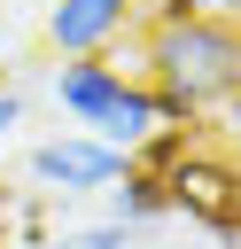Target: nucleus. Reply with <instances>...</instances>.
I'll return each mask as SVG.
<instances>
[{
	"label": "nucleus",
	"mask_w": 241,
	"mask_h": 249,
	"mask_svg": "<svg viewBox=\"0 0 241 249\" xmlns=\"http://www.w3.org/2000/svg\"><path fill=\"white\" fill-rule=\"evenodd\" d=\"M148 93L163 124H194L241 93V16H148Z\"/></svg>",
	"instance_id": "obj_1"
},
{
	"label": "nucleus",
	"mask_w": 241,
	"mask_h": 249,
	"mask_svg": "<svg viewBox=\"0 0 241 249\" xmlns=\"http://www.w3.org/2000/svg\"><path fill=\"white\" fill-rule=\"evenodd\" d=\"M54 109H70L78 117V132H93L101 148H117L124 163L163 132V109H155V93H148V78H124V70H109L101 54H78V62H54Z\"/></svg>",
	"instance_id": "obj_2"
},
{
	"label": "nucleus",
	"mask_w": 241,
	"mask_h": 249,
	"mask_svg": "<svg viewBox=\"0 0 241 249\" xmlns=\"http://www.w3.org/2000/svg\"><path fill=\"white\" fill-rule=\"evenodd\" d=\"M23 171H31V195L62 202V195H109V187L124 179V156L101 148L93 132H47V140L23 156Z\"/></svg>",
	"instance_id": "obj_3"
},
{
	"label": "nucleus",
	"mask_w": 241,
	"mask_h": 249,
	"mask_svg": "<svg viewBox=\"0 0 241 249\" xmlns=\"http://www.w3.org/2000/svg\"><path fill=\"white\" fill-rule=\"evenodd\" d=\"M132 23H140V0H47L39 31L62 62H78V54H109Z\"/></svg>",
	"instance_id": "obj_4"
},
{
	"label": "nucleus",
	"mask_w": 241,
	"mask_h": 249,
	"mask_svg": "<svg viewBox=\"0 0 241 249\" xmlns=\"http://www.w3.org/2000/svg\"><path fill=\"white\" fill-rule=\"evenodd\" d=\"M101 202H109L101 218H109V226H124V233H140V226L171 218V202H163V179H148V171H132V163H124V179H117Z\"/></svg>",
	"instance_id": "obj_5"
},
{
	"label": "nucleus",
	"mask_w": 241,
	"mask_h": 249,
	"mask_svg": "<svg viewBox=\"0 0 241 249\" xmlns=\"http://www.w3.org/2000/svg\"><path fill=\"white\" fill-rule=\"evenodd\" d=\"M39 249H132V233L109 226V218H93V226H47Z\"/></svg>",
	"instance_id": "obj_6"
},
{
	"label": "nucleus",
	"mask_w": 241,
	"mask_h": 249,
	"mask_svg": "<svg viewBox=\"0 0 241 249\" xmlns=\"http://www.w3.org/2000/svg\"><path fill=\"white\" fill-rule=\"evenodd\" d=\"M155 16H241V0H155Z\"/></svg>",
	"instance_id": "obj_7"
},
{
	"label": "nucleus",
	"mask_w": 241,
	"mask_h": 249,
	"mask_svg": "<svg viewBox=\"0 0 241 249\" xmlns=\"http://www.w3.org/2000/svg\"><path fill=\"white\" fill-rule=\"evenodd\" d=\"M16 124H23V93H16V86H0V140H8Z\"/></svg>",
	"instance_id": "obj_8"
},
{
	"label": "nucleus",
	"mask_w": 241,
	"mask_h": 249,
	"mask_svg": "<svg viewBox=\"0 0 241 249\" xmlns=\"http://www.w3.org/2000/svg\"><path fill=\"white\" fill-rule=\"evenodd\" d=\"M225 132H233V148H241V93L225 101Z\"/></svg>",
	"instance_id": "obj_9"
}]
</instances>
